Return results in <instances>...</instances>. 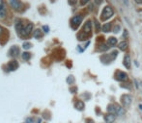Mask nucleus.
<instances>
[{"label":"nucleus","instance_id":"nucleus-1","mask_svg":"<svg viewBox=\"0 0 142 123\" xmlns=\"http://www.w3.org/2000/svg\"><path fill=\"white\" fill-rule=\"evenodd\" d=\"M113 15H114V11H113V9H112L111 7H109V6H106L105 9L103 10V12H102L101 19H102L103 21H106V20H107L108 18H111Z\"/></svg>","mask_w":142,"mask_h":123},{"label":"nucleus","instance_id":"nucleus-2","mask_svg":"<svg viewBox=\"0 0 142 123\" xmlns=\"http://www.w3.org/2000/svg\"><path fill=\"white\" fill-rule=\"evenodd\" d=\"M82 16H75L71 18V24L73 25L74 28H76L77 26H79L81 21H82Z\"/></svg>","mask_w":142,"mask_h":123},{"label":"nucleus","instance_id":"nucleus-3","mask_svg":"<svg viewBox=\"0 0 142 123\" xmlns=\"http://www.w3.org/2000/svg\"><path fill=\"white\" fill-rule=\"evenodd\" d=\"M116 79L118 81H121V82H125L128 80V75L123 71H118L116 73Z\"/></svg>","mask_w":142,"mask_h":123},{"label":"nucleus","instance_id":"nucleus-4","mask_svg":"<svg viewBox=\"0 0 142 123\" xmlns=\"http://www.w3.org/2000/svg\"><path fill=\"white\" fill-rule=\"evenodd\" d=\"M122 102H123V105H124L125 108H128L132 103V96L129 95V94L124 95L123 98H122Z\"/></svg>","mask_w":142,"mask_h":123},{"label":"nucleus","instance_id":"nucleus-5","mask_svg":"<svg viewBox=\"0 0 142 123\" xmlns=\"http://www.w3.org/2000/svg\"><path fill=\"white\" fill-rule=\"evenodd\" d=\"M10 5H11V7L13 8L14 10H18L21 9V7H22V4H21V2H19V1H17V0H12V1H10Z\"/></svg>","mask_w":142,"mask_h":123},{"label":"nucleus","instance_id":"nucleus-6","mask_svg":"<svg viewBox=\"0 0 142 123\" xmlns=\"http://www.w3.org/2000/svg\"><path fill=\"white\" fill-rule=\"evenodd\" d=\"M32 29H33V25L30 23V24H27L25 28H23L22 29V31H21V35L22 36H27L29 35V34H31V32H32Z\"/></svg>","mask_w":142,"mask_h":123},{"label":"nucleus","instance_id":"nucleus-7","mask_svg":"<svg viewBox=\"0 0 142 123\" xmlns=\"http://www.w3.org/2000/svg\"><path fill=\"white\" fill-rule=\"evenodd\" d=\"M8 69H9L10 71H14V70H16L17 68L18 67V62L16 61V60H13V61H11L8 63Z\"/></svg>","mask_w":142,"mask_h":123},{"label":"nucleus","instance_id":"nucleus-8","mask_svg":"<svg viewBox=\"0 0 142 123\" xmlns=\"http://www.w3.org/2000/svg\"><path fill=\"white\" fill-rule=\"evenodd\" d=\"M124 65L126 66L127 69H130L131 68V65H132V62H131V58L129 55H125L124 57Z\"/></svg>","mask_w":142,"mask_h":123},{"label":"nucleus","instance_id":"nucleus-9","mask_svg":"<svg viewBox=\"0 0 142 123\" xmlns=\"http://www.w3.org/2000/svg\"><path fill=\"white\" fill-rule=\"evenodd\" d=\"M105 120L106 123H113L115 121V115L111 114H107L105 116Z\"/></svg>","mask_w":142,"mask_h":123},{"label":"nucleus","instance_id":"nucleus-10","mask_svg":"<svg viewBox=\"0 0 142 123\" xmlns=\"http://www.w3.org/2000/svg\"><path fill=\"white\" fill-rule=\"evenodd\" d=\"M10 55L13 56V57H17L18 54H19V49H18V46H13L11 49H10Z\"/></svg>","mask_w":142,"mask_h":123},{"label":"nucleus","instance_id":"nucleus-11","mask_svg":"<svg viewBox=\"0 0 142 123\" xmlns=\"http://www.w3.org/2000/svg\"><path fill=\"white\" fill-rule=\"evenodd\" d=\"M91 30H92V23H91V21L88 20L85 24H84V27H83V31H84V33H90L91 32Z\"/></svg>","mask_w":142,"mask_h":123},{"label":"nucleus","instance_id":"nucleus-12","mask_svg":"<svg viewBox=\"0 0 142 123\" xmlns=\"http://www.w3.org/2000/svg\"><path fill=\"white\" fill-rule=\"evenodd\" d=\"M6 16V8L4 6V3L0 1V18H4Z\"/></svg>","mask_w":142,"mask_h":123},{"label":"nucleus","instance_id":"nucleus-13","mask_svg":"<svg viewBox=\"0 0 142 123\" xmlns=\"http://www.w3.org/2000/svg\"><path fill=\"white\" fill-rule=\"evenodd\" d=\"M107 42H108V44H109L110 46H114V45L117 43V39L114 38V37H110V38L108 39Z\"/></svg>","mask_w":142,"mask_h":123},{"label":"nucleus","instance_id":"nucleus-14","mask_svg":"<svg viewBox=\"0 0 142 123\" xmlns=\"http://www.w3.org/2000/svg\"><path fill=\"white\" fill-rule=\"evenodd\" d=\"M115 109H116V114H118V115H122V114H124L125 111L122 107H120V106H118V105H115Z\"/></svg>","mask_w":142,"mask_h":123},{"label":"nucleus","instance_id":"nucleus-15","mask_svg":"<svg viewBox=\"0 0 142 123\" xmlns=\"http://www.w3.org/2000/svg\"><path fill=\"white\" fill-rule=\"evenodd\" d=\"M107 111H108V113L111 114H116V109H115V105H110L108 106V108H107Z\"/></svg>","mask_w":142,"mask_h":123},{"label":"nucleus","instance_id":"nucleus-16","mask_svg":"<svg viewBox=\"0 0 142 123\" xmlns=\"http://www.w3.org/2000/svg\"><path fill=\"white\" fill-rule=\"evenodd\" d=\"M110 28H111V24H110V23H106L105 25H103L102 30H103L105 33H107V32L110 31Z\"/></svg>","mask_w":142,"mask_h":123},{"label":"nucleus","instance_id":"nucleus-17","mask_svg":"<svg viewBox=\"0 0 142 123\" xmlns=\"http://www.w3.org/2000/svg\"><path fill=\"white\" fill-rule=\"evenodd\" d=\"M118 47L121 49V50H126L127 48H128V43L126 42V41H122V42H120V43L118 44Z\"/></svg>","mask_w":142,"mask_h":123},{"label":"nucleus","instance_id":"nucleus-18","mask_svg":"<svg viewBox=\"0 0 142 123\" xmlns=\"http://www.w3.org/2000/svg\"><path fill=\"white\" fill-rule=\"evenodd\" d=\"M16 29H17V31L18 32H21L22 31V23L20 22V20H18L17 21V23H16Z\"/></svg>","mask_w":142,"mask_h":123},{"label":"nucleus","instance_id":"nucleus-19","mask_svg":"<svg viewBox=\"0 0 142 123\" xmlns=\"http://www.w3.org/2000/svg\"><path fill=\"white\" fill-rule=\"evenodd\" d=\"M75 108L77 109V110H83L84 109V104H83V102L82 101H78L76 104H75Z\"/></svg>","mask_w":142,"mask_h":123},{"label":"nucleus","instance_id":"nucleus-20","mask_svg":"<svg viewBox=\"0 0 142 123\" xmlns=\"http://www.w3.org/2000/svg\"><path fill=\"white\" fill-rule=\"evenodd\" d=\"M41 37H42V32H41V30L37 29L35 32H34V38H36V39H40Z\"/></svg>","mask_w":142,"mask_h":123},{"label":"nucleus","instance_id":"nucleus-21","mask_svg":"<svg viewBox=\"0 0 142 123\" xmlns=\"http://www.w3.org/2000/svg\"><path fill=\"white\" fill-rule=\"evenodd\" d=\"M77 37H78V40H80V41H83V40L87 39V34H86V33H80Z\"/></svg>","mask_w":142,"mask_h":123},{"label":"nucleus","instance_id":"nucleus-22","mask_svg":"<svg viewBox=\"0 0 142 123\" xmlns=\"http://www.w3.org/2000/svg\"><path fill=\"white\" fill-rule=\"evenodd\" d=\"M21 57H22L23 60H29L30 59V54L28 52H24L21 54Z\"/></svg>","mask_w":142,"mask_h":123},{"label":"nucleus","instance_id":"nucleus-23","mask_svg":"<svg viewBox=\"0 0 142 123\" xmlns=\"http://www.w3.org/2000/svg\"><path fill=\"white\" fill-rule=\"evenodd\" d=\"M108 48H109V47L107 46L106 44H102V45H101V48H100V49H101L102 51H106Z\"/></svg>","mask_w":142,"mask_h":123},{"label":"nucleus","instance_id":"nucleus-24","mask_svg":"<svg viewBox=\"0 0 142 123\" xmlns=\"http://www.w3.org/2000/svg\"><path fill=\"white\" fill-rule=\"evenodd\" d=\"M22 47H23L24 49H29V48L31 47V44L29 43V42H24L23 45H22Z\"/></svg>","mask_w":142,"mask_h":123},{"label":"nucleus","instance_id":"nucleus-25","mask_svg":"<svg viewBox=\"0 0 142 123\" xmlns=\"http://www.w3.org/2000/svg\"><path fill=\"white\" fill-rule=\"evenodd\" d=\"M73 81H74V79H73V77H72V76H69V77H68V79H67V82H68L69 84L72 83Z\"/></svg>","mask_w":142,"mask_h":123},{"label":"nucleus","instance_id":"nucleus-26","mask_svg":"<svg viewBox=\"0 0 142 123\" xmlns=\"http://www.w3.org/2000/svg\"><path fill=\"white\" fill-rule=\"evenodd\" d=\"M119 30H120V26H119V25H116V26L114 27L113 32H114V33H118V32H119Z\"/></svg>","mask_w":142,"mask_h":123},{"label":"nucleus","instance_id":"nucleus-27","mask_svg":"<svg viewBox=\"0 0 142 123\" xmlns=\"http://www.w3.org/2000/svg\"><path fill=\"white\" fill-rule=\"evenodd\" d=\"M95 25H96V30L99 31L100 30V24H99V22L97 20H95Z\"/></svg>","mask_w":142,"mask_h":123},{"label":"nucleus","instance_id":"nucleus-28","mask_svg":"<svg viewBox=\"0 0 142 123\" xmlns=\"http://www.w3.org/2000/svg\"><path fill=\"white\" fill-rule=\"evenodd\" d=\"M25 123H33V118H31V117H29V118H27Z\"/></svg>","mask_w":142,"mask_h":123},{"label":"nucleus","instance_id":"nucleus-29","mask_svg":"<svg viewBox=\"0 0 142 123\" xmlns=\"http://www.w3.org/2000/svg\"><path fill=\"white\" fill-rule=\"evenodd\" d=\"M43 29H44V31L45 32V33H47V32H48V27L47 26H44L43 27Z\"/></svg>","mask_w":142,"mask_h":123},{"label":"nucleus","instance_id":"nucleus-30","mask_svg":"<svg viewBox=\"0 0 142 123\" xmlns=\"http://www.w3.org/2000/svg\"><path fill=\"white\" fill-rule=\"evenodd\" d=\"M86 122H87V123H94V122H93V120H91V119H88V120H86Z\"/></svg>","mask_w":142,"mask_h":123},{"label":"nucleus","instance_id":"nucleus-31","mask_svg":"<svg viewBox=\"0 0 142 123\" xmlns=\"http://www.w3.org/2000/svg\"><path fill=\"white\" fill-rule=\"evenodd\" d=\"M128 36V32H127V30H125V32H124V37H127Z\"/></svg>","mask_w":142,"mask_h":123},{"label":"nucleus","instance_id":"nucleus-32","mask_svg":"<svg viewBox=\"0 0 142 123\" xmlns=\"http://www.w3.org/2000/svg\"><path fill=\"white\" fill-rule=\"evenodd\" d=\"M2 33H3V29H2V27L0 26V35H1Z\"/></svg>","mask_w":142,"mask_h":123},{"label":"nucleus","instance_id":"nucleus-33","mask_svg":"<svg viewBox=\"0 0 142 123\" xmlns=\"http://www.w3.org/2000/svg\"><path fill=\"white\" fill-rule=\"evenodd\" d=\"M87 2H88V1H82L81 4H85V3H87Z\"/></svg>","mask_w":142,"mask_h":123}]
</instances>
